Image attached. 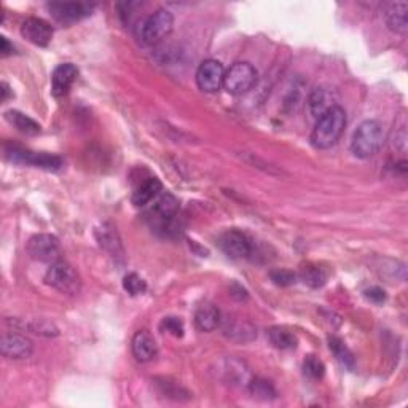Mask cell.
Listing matches in <instances>:
<instances>
[{
  "instance_id": "6da1fadb",
  "label": "cell",
  "mask_w": 408,
  "mask_h": 408,
  "mask_svg": "<svg viewBox=\"0 0 408 408\" xmlns=\"http://www.w3.org/2000/svg\"><path fill=\"white\" fill-rule=\"evenodd\" d=\"M346 128V112L340 106L329 108L323 117L318 118L311 133V142L316 149L325 150L334 147Z\"/></svg>"
},
{
  "instance_id": "7a4b0ae2",
  "label": "cell",
  "mask_w": 408,
  "mask_h": 408,
  "mask_svg": "<svg viewBox=\"0 0 408 408\" xmlns=\"http://www.w3.org/2000/svg\"><path fill=\"white\" fill-rule=\"evenodd\" d=\"M386 142L384 124L378 120H367L361 123L352 134L351 150L357 158H370L383 149Z\"/></svg>"
},
{
  "instance_id": "3957f363",
  "label": "cell",
  "mask_w": 408,
  "mask_h": 408,
  "mask_svg": "<svg viewBox=\"0 0 408 408\" xmlns=\"http://www.w3.org/2000/svg\"><path fill=\"white\" fill-rule=\"evenodd\" d=\"M174 26V16L165 8L156 10L147 18L139 29V39L144 45H156L171 34Z\"/></svg>"
},
{
  "instance_id": "277c9868",
  "label": "cell",
  "mask_w": 408,
  "mask_h": 408,
  "mask_svg": "<svg viewBox=\"0 0 408 408\" xmlns=\"http://www.w3.org/2000/svg\"><path fill=\"white\" fill-rule=\"evenodd\" d=\"M45 282L53 289L66 293V295H77L81 289L79 273L63 260H58V262L50 265L45 275Z\"/></svg>"
},
{
  "instance_id": "5b68a950",
  "label": "cell",
  "mask_w": 408,
  "mask_h": 408,
  "mask_svg": "<svg viewBox=\"0 0 408 408\" xmlns=\"http://www.w3.org/2000/svg\"><path fill=\"white\" fill-rule=\"evenodd\" d=\"M5 156H7L8 161L16 163V165L34 166L45 171H59L64 166L63 158H59L58 155L37 154V152L24 150L21 149V147H10V149H5Z\"/></svg>"
},
{
  "instance_id": "8992f818",
  "label": "cell",
  "mask_w": 408,
  "mask_h": 408,
  "mask_svg": "<svg viewBox=\"0 0 408 408\" xmlns=\"http://www.w3.org/2000/svg\"><path fill=\"white\" fill-rule=\"evenodd\" d=\"M257 83V70L249 63H235L227 70L224 77V88L230 95H244Z\"/></svg>"
},
{
  "instance_id": "52a82bcc",
  "label": "cell",
  "mask_w": 408,
  "mask_h": 408,
  "mask_svg": "<svg viewBox=\"0 0 408 408\" xmlns=\"http://www.w3.org/2000/svg\"><path fill=\"white\" fill-rule=\"evenodd\" d=\"M27 254L37 262L54 263L61 257V243L54 235L39 233L34 235L27 243Z\"/></svg>"
},
{
  "instance_id": "ba28073f",
  "label": "cell",
  "mask_w": 408,
  "mask_h": 408,
  "mask_svg": "<svg viewBox=\"0 0 408 408\" xmlns=\"http://www.w3.org/2000/svg\"><path fill=\"white\" fill-rule=\"evenodd\" d=\"M47 8L58 23L72 24L90 16L95 5L86 2H51Z\"/></svg>"
},
{
  "instance_id": "9c48e42d",
  "label": "cell",
  "mask_w": 408,
  "mask_h": 408,
  "mask_svg": "<svg viewBox=\"0 0 408 408\" xmlns=\"http://www.w3.org/2000/svg\"><path fill=\"white\" fill-rule=\"evenodd\" d=\"M225 69L222 63L215 59H206L199 64L197 70V85L201 91L204 92H215L224 86Z\"/></svg>"
},
{
  "instance_id": "30bf717a",
  "label": "cell",
  "mask_w": 408,
  "mask_h": 408,
  "mask_svg": "<svg viewBox=\"0 0 408 408\" xmlns=\"http://www.w3.org/2000/svg\"><path fill=\"white\" fill-rule=\"evenodd\" d=\"M219 247L230 259H247L252 254V241L246 233L239 230H227L222 233Z\"/></svg>"
},
{
  "instance_id": "8fae6325",
  "label": "cell",
  "mask_w": 408,
  "mask_h": 408,
  "mask_svg": "<svg viewBox=\"0 0 408 408\" xmlns=\"http://www.w3.org/2000/svg\"><path fill=\"white\" fill-rule=\"evenodd\" d=\"M0 351L2 356L13 361H21V359L31 357L34 352V345L24 335L19 334H5L0 341Z\"/></svg>"
},
{
  "instance_id": "7c38bea8",
  "label": "cell",
  "mask_w": 408,
  "mask_h": 408,
  "mask_svg": "<svg viewBox=\"0 0 408 408\" xmlns=\"http://www.w3.org/2000/svg\"><path fill=\"white\" fill-rule=\"evenodd\" d=\"M21 34L27 42L37 47H47L51 42L53 27L42 18H27L21 24Z\"/></svg>"
},
{
  "instance_id": "4fadbf2b",
  "label": "cell",
  "mask_w": 408,
  "mask_h": 408,
  "mask_svg": "<svg viewBox=\"0 0 408 408\" xmlns=\"http://www.w3.org/2000/svg\"><path fill=\"white\" fill-rule=\"evenodd\" d=\"M408 3L407 2H389L383 8V19L389 31L395 34H407L408 29Z\"/></svg>"
},
{
  "instance_id": "5bb4252c",
  "label": "cell",
  "mask_w": 408,
  "mask_h": 408,
  "mask_svg": "<svg viewBox=\"0 0 408 408\" xmlns=\"http://www.w3.org/2000/svg\"><path fill=\"white\" fill-rule=\"evenodd\" d=\"M79 69L70 63L59 64V66L53 70L51 75V92L53 96L61 97L67 95L69 90L72 88L74 81L77 80Z\"/></svg>"
},
{
  "instance_id": "9a60e30c",
  "label": "cell",
  "mask_w": 408,
  "mask_h": 408,
  "mask_svg": "<svg viewBox=\"0 0 408 408\" xmlns=\"http://www.w3.org/2000/svg\"><path fill=\"white\" fill-rule=\"evenodd\" d=\"M133 354L138 359L139 362H150L154 361L158 354V346L154 340V336L150 335V332L147 330H139L136 332V335L133 336Z\"/></svg>"
},
{
  "instance_id": "2e32d148",
  "label": "cell",
  "mask_w": 408,
  "mask_h": 408,
  "mask_svg": "<svg viewBox=\"0 0 408 408\" xmlns=\"http://www.w3.org/2000/svg\"><path fill=\"white\" fill-rule=\"evenodd\" d=\"M96 238H97V241H99L101 247H104L113 259H123L124 257L123 244H122V241H120L115 228H113L111 224H104L101 228H97Z\"/></svg>"
},
{
  "instance_id": "e0dca14e",
  "label": "cell",
  "mask_w": 408,
  "mask_h": 408,
  "mask_svg": "<svg viewBox=\"0 0 408 408\" xmlns=\"http://www.w3.org/2000/svg\"><path fill=\"white\" fill-rule=\"evenodd\" d=\"M179 211V201L174 197L172 193H163L161 197L156 199L154 212L155 215L158 217V220L161 222V228H170L174 217L177 215Z\"/></svg>"
},
{
  "instance_id": "ac0fdd59",
  "label": "cell",
  "mask_w": 408,
  "mask_h": 408,
  "mask_svg": "<svg viewBox=\"0 0 408 408\" xmlns=\"http://www.w3.org/2000/svg\"><path fill=\"white\" fill-rule=\"evenodd\" d=\"M222 314L219 308L212 303H204L195 313V324L201 332H212L220 325Z\"/></svg>"
},
{
  "instance_id": "d6986e66",
  "label": "cell",
  "mask_w": 408,
  "mask_h": 408,
  "mask_svg": "<svg viewBox=\"0 0 408 408\" xmlns=\"http://www.w3.org/2000/svg\"><path fill=\"white\" fill-rule=\"evenodd\" d=\"M308 106H309V112H311V115L318 120L319 117H323L329 108L338 104L335 102L332 91H329L327 88H316L311 92V96H309Z\"/></svg>"
},
{
  "instance_id": "ffe728a7",
  "label": "cell",
  "mask_w": 408,
  "mask_h": 408,
  "mask_svg": "<svg viewBox=\"0 0 408 408\" xmlns=\"http://www.w3.org/2000/svg\"><path fill=\"white\" fill-rule=\"evenodd\" d=\"M163 185L156 177L147 179L144 183H140L136 192L133 193V204L138 206V208H142V206L149 204L155 197H158L161 192Z\"/></svg>"
},
{
  "instance_id": "44dd1931",
  "label": "cell",
  "mask_w": 408,
  "mask_h": 408,
  "mask_svg": "<svg viewBox=\"0 0 408 408\" xmlns=\"http://www.w3.org/2000/svg\"><path fill=\"white\" fill-rule=\"evenodd\" d=\"M5 120L18 129L19 133L27 134V136H35L42 131V127L35 120H32L31 117L24 115L19 111H8L5 113Z\"/></svg>"
},
{
  "instance_id": "7402d4cb",
  "label": "cell",
  "mask_w": 408,
  "mask_h": 408,
  "mask_svg": "<svg viewBox=\"0 0 408 408\" xmlns=\"http://www.w3.org/2000/svg\"><path fill=\"white\" fill-rule=\"evenodd\" d=\"M268 338L271 341V345L282 351L295 350L298 345L295 334L286 327H271L268 330Z\"/></svg>"
},
{
  "instance_id": "603a6c76",
  "label": "cell",
  "mask_w": 408,
  "mask_h": 408,
  "mask_svg": "<svg viewBox=\"0 0 408 408\" xmlns=\"http://www.w3.org/2000/svg\"><path fill=\"white\" fill-rule=\"evenodd\" d=\"M300 277L307 286L313 287V289H319V287H323L325 282H327L329 273L325 271V268H323V266L308 263L302 268Z\"/></svg>"
},
{
  "instance_id": "cb8c5ba5",
  "label": "cell",
  "mask_w": 408,
  "mask_h": 408,
  "mask_svg": "<svg viewBox=\"0 0 408 408\" xmlns=\"http://www.w3.org/2000/svg\"><path fill=\"white\" fill-rule=\"evenodd\" d=\"M329 348L330 351L334 352L336 361H338L343 367L354 368V354H352L350 348L345 345V341L338 338V336H330Z\"/></svg>"
},
{
  "instance_id": "d4e9b609",
  "label": "cell",
  "mask_w": 408,
  "mask_h": 408,
  "mask_svg": "<svg viewBox=\"0 0 408 408\" xmlns=\"http://www.w3.org/2000/svg\"><path fill=\"white\" fill-rule=\"evenodd\" d=\"M225 335L228 336V338L236 340V341H250L257 336V332H255L252 325H249L246 323H238L236 320V323L227 324Z\"/></svg>"
},
{
  "instance_id": "484cf974",
  "label": "cell",
  "mask_w": 408,
  "mask_h": 408,
  "mask_svg": "<svg viewBox=\"0 0 408 408\" xmlns=\"http://www.w3.org/2000/svg\"><path fill=\"white\" fill-rule=\"evenodd\" d=\"M249 391L254 397H257V399H262V400H270L276 397V389L273 388V384L262 378L252 380V382L249 383Z\"/></svg>"
},
{
  "instance_id": "4316f807",
  "label": "cell",
  "mask_w": 408,
  "mask_h": 408,
  "mask_svg": "<svg viewBox=\"0 0 408 408\" xmlns=\"http://www.w3.org/2000/svg\"><path fill=\"white\" fill-rule=\"evenodd\" d=\"M19 324H15V327H18ZM23 330H29L32 334L42 335V336H56L59 334L58 327L51 323H47V320H31V323L21 324L19 325Z\"/></svg>"
},
{
  "instance_id": "83f0119b",
  "label": "cell",
  "mask_w": 408,
  "mask_h": 408,
  "mask_svg": "<svg viewBox=\"0 0 408 408\" xmlns=\"http://www.w3.org/2000/svg\"><path fill=\"white\" fill-rule=\"evenodd\" d=\"M303 372L308 378L311 380H320L325 375V366L316 356H307L303 362Z\"/></svg>"
},
{
  "instance_id": "f1b7e54d",
  "label": "cell",
  "mask_w": 408,
  "mask_h": 408,
  "mask_svg": "<svg viewBox=\"0 0 408 408\" xmlns=\"http://www.w3.org/2000/svg\"><path fill=\"white\" fill-rule=\"evenodd\" d=\"M123 287L129 295H142V293L147 291V282L136 273H129L124 276L123 279Z\"/></svg>"
},
{
  "instance_id": "f546056e",
  "label": "cell",
  "mask_w": 408,
  "mask_h": 408,
  "mask_svg": "<svg viewBox=\"0 0 408 408\" xmlns=\"http://www.w3.org/2000/svg\"><path fill=\"white\" fill-rule=\"evenodd\" d=\"M270 277H271V281H273L276 286H281V287L292 286V284H295V282H297V275L293 273V271L284 270V268L270 271Z\"/></svg>"
},
{
  "instance_id": "4dcf8cb0",
  "label": "cell",
  "mask_w": 408,
  "mask_h": 408,
  "mask_svg": "<svg viewBox=\"0 0 408 408\" xmlns=\"http://www.w3.org/2000/svg\"><path fill=\"white\" fill-rule=\"evenodd\" d=\"M161 329L166 330V332H170L171 335L177 336V338H181V336H183V330H185L182 320L179 318H174V316L163 319Z\"/></svg>"
},
{
  "instance_id": "1f68e13d",
  "label": "cell",
  "mask_w": 408,
  "mask_h": 408,
  "mask_svg": "<svg viewBox=\"0 0 408 408\" xmlns=\"http://www.w3.org/2000/svg\"><path fill=\"white\" fill-rule=\"evenodd\" d=\"M364 295H366L368 302L377 303V304H382L386 302V292L382 289V287H370V289L364 292Z\"/></svg>"
},
{
  "instance_id": "d6a6232c",
  "label": "cell",
  "mask_w": 408,
  "mask_h": 408,
  "mask_svg": "<svg viewBox=\"0 0 408 408\" xmlns=\"http://www.w3.org/2000/svg\"><path fill=\"white\" fill-rule=\"evenodd\" d=\"M230 295L238 302H244V300H247V298H249L247 291L244 289L243 286L236 284V282H235V284H231V287H230Z\"/></svg>"
},
{
  "instance_id": "836d02e7",
  "label": "cell",
  "mask_w": 408,
  "mask_h": 408,
  "mask_svg": "<svg viewBox=\"0 0 408 408\" xmlns=\"http://www.w3.org/2000/svg\"><path fill=\"white\" fill-rule=\"evenodd\" d=\"M394 147L397 150H400L402 154H405V150H407V131H405V128H402L400 131L395 134Z\"/></svg>"
},
{
  "instance_id": "e575fe53",
  "label": "cell",
  "mask_w": 408,
  "mask_h": 408,
  "mask_svg": "<svg viewBox=\"0 0 408 408\" xmlns=\"http://www.w3.org/2000/svg\"><path fill=\"white\" fill-rule=\"evenodd\" d=\"M13 51H15V48H13V45L12 43L8 42V39L7 37H0V53H2V56L5 58V56H10V54H13Z\"/></svg>"
},
{
  "instance_id": "d590c367",
  "label": "cell",
  "mask_w": 408,
  "mask_h": 408,
  "mask_svg": "<svg viewBox=\"0 0 408 408\" xmlns=\"http://www.w3.org/2000/svg\"><path fill=\"white\" fill-rule=\"evenodd\" d=\"M0 88H2V90H0V92H2V97H0V99H2V102L7 101L10 96H13V92L10 91V86L7 83H5V81H2V85H0Z\"/></svg>"
}]
</instances>
